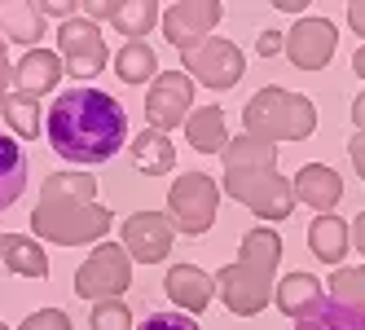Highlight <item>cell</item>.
Here are the masks:
<instances>
[{"label": "cell", "instance_id": "obj_34", "mask_svg": "<svg viewBox=\"0 0 365 330\" xmlns=\"http://www.w3.org/2000/svg\"><path fill=\"white\" fill-rule=\"evenodd\" d=\"M348 27L365 40V0H352V5H348Z\"/></svg>", "mask_w": 365, "mask_h": 330}, {"label": "cell", "instance_id": "obj_39", "mask_svg": "<svg viewBox=\"0 0 365 330\" xmlns=\"http://www.w3.org/2000/svg\"><path fill=\"white\" fill-rule=\"evenodd\" d=\"M352 71H356V75H361V80H365V44H361V48H356V53H352Z\"/></svg>", "mask_w": 365, "mask_h": 330}, {"label": "cell", "instance_id": "obj_10", "mask_svg": "<svg viewBox=\"0 0 365 330\" xmlns=\"http://www.w3.org/2000/svg\"><path fill=\"white\" fill-rule=\"evenodd\" d=\"M194 80L185 71H159V80L145 93V123L154 133L185 128V119L194 115Z\"/></svg>", "mask_w": 365, "mask_h": 330}, {"label": "cell", "instance_id": "obj_30", "mask_svg": "<svg viewBox=\"0 0 365 330\" xmlns=\"http://www.w3.org/2000/svg\"><path fill=\"white\" fill-rule=\"evenodd\" d=\"M18 330H75V326H71V317L62 309H36V313H27L18 321Z\"/></svg>", "mask_w": 365, "mask_h": 330}, {"label": "cell", "instance_id": "obj_8", "mask_svg": "<svg viewBox=\"0 0 365 330\" xmlns=\"http://www.w3.org/2000/svg\"><path fill=\"white\" fill-rule=\"evenodd\" d=\"M180 71H185L194 84L212 88V93H225V88H233L247 75V58H242V48L233 40L207 36V40H198L194 48L180 53Z\"/></svg>", "mask_w": 365, "mask_h": 330}, {"label": "cell", "instance_id": "obj_12", "mask_svg": "<svg viewBox=\"0 0 365 330\" xmlns=\"http://www.w3.org/2000/svg\"><path fill=\"white\" fill-rule=\"evenodd\" d=\"M119 238H123V251L133 256V264H159V260H168L176 230H172L168 212H133L123 220Z\"/></svg>", "mask_w": 365, "mask_h": 330}, {"label": "cell", "instance_id": "obj_1", "mask_svg": "<svg viewBox=\"0 0 365 330\" xmlns=\"http://www.w3.org/2000/svg\"><path fill=\"white\" fill-rule=\"evenodd\" d=\"M123 141H128V110L119 97L101 88H84V84L53 97V106H48V145L58 150V159L75 167H97L115 159Z\"/></svg>", "mask_w": 365, "mask_h": 330}, {"label": "cell", "instance_id": "obj_29", "mask_svg": "<svg viewBox=\"0 0 365 330\" xmlns=\"http://www.w3.org/2000/svg\"><path fill=\"white\" fill-rule=\"evenodd\" d=\"M88 330H133V309L123 299H101L88 313Z\"/></svg>", "mask_w": 365, "mask_h": 330}, {"label": "cell", "instance_id": "obj_26", "mask_svg": "<svg viewBox=\"0 0 365 330\" xmlns=\"http://www.w3.org/2000/svg\"><path fill=\"white\" fill-rule=\"evenodd\" d=\"M133 163L141 176H168L176 167V150H172L168 133H154V128L137 133L133 137Z\"/></svg>", "mask_w": 365, "mask_h": 330}, {"label": "cell", "instance_id": "obj_33", "mask_svg": "<svg viewBox=\"0 0 365 330\" xmlns=\"http://www.w3.org/2000/svg\"><path fill=\"white\" fill-rule=\"evenodd\" d=\"M348 159H352V167L361 172V181H365V133H352V141H348Z\"/></svg>", "mask_w": 365, "mask_h": 330}, {"label": "cell", "instance_id": "obj_2", "mask_svg": "<svg viewBox=\"0 0 365 330\" xmlns=\"http://www.w3.org/2000/svg\"><path fill=\"white\" fill-rule=\"evenodd\" d=\"M115 216L97 202V176L84 167L53 172L40 190V202L31 207V234L58 247H84L110 234Z\"/></svg>", "mask_w": 365, "mask_h": 330}, {"label": "cell", "instance_id": "obj_21", "mask_svg": "<svg viewBox=\"0 0 365 330\" xmlns=\"http://www.w3.org/2000/svg\"><path fill=\"white\" fill-rule=\"evenodd\" d=\"M0 260L18 277H48V251L40 238L27 234H0Z\"/></svg>", "mask_w": 365, "mask_h": 330}, {"label": "cell", "instance_id": "obj_13", "mask_svg": "<svg viewBox=\"0 0 365 330\" xmlns=\"http://www.w3.org/2000/svg\"><path fill=\"white\" fill-rule=\"evenodd\" d=\"M220 18H225V9L216 0H176V5L163 9V36H168V44H176L180 53H185L198 40L216 36Z\"/></svg>", "mask_w": 365, "mask_h": 330}, {"label": "cell", "instance_id": "obj_23", "mask_svg": "<svg viewBox=\"0 0 365 330\" xmlns=\"http://www.w3.org/2000/svg\"><path fill=\"white\" fill-rule=\"evenodd\" d=\"M27 190V155H22L18 137L0 133V212L14 207Z\"/></svg>", "mask_w": 365, "mask_h": 330}, {"label": "cell", "instance_id": "obj_22", "mask_svg": "<svg viewBox=\"0 0 365 330\" xmlns=\"http://www.w3.org/2000/svg\"><path fill=\"white\" fill-rule=\"evenodd\" d=\"M185 137L198 155H225V145H229L225 110L220 106H194V115L185 119Z\"/></svg>", "mask_w": 365, "mask_h": 330}, {"label": "cell", "instance_id": "obj_24", "mask_svg": "<svg viewBox=\"0 0 365 330\" xmlns=\"http://www.w3.org/2000/svg\"><path fill=\"white\" fill-rule=\"evenodd\" d=\"M110 62H115V75L123 84H154V80H159V53H154L145 40L119 44V53Z\"/></svg>", "mask_w": 365, "mask_h": 330}, {"label": "cell", "instance_id": "obj_20", "mask_svg": "<svg viewBox=\"0 0 365 330\" xmlns=\"http://www.w3.org/2000/svg\"><path fill=\"white\" fill-rule=\"evenodd\" d=\"M308 247H312V256H317L322 264H344V256H348V247H352V225L344 220V216H334V212H326V216H317L308 225Z\"/></svg>", "mask_w": 365, "mask_h": 330}, {"label": "cell", "instance_id": "obj_15", "mask_svg": "<svg viewBox=\"0 0 365 330\" xmlns=\"http://www.w3.org/2000/svg\"><path fill=\"white\" fill-rule=\"evenodd\" d=\"M273 304H277V313H286L291 321H308V317H317L326 304H330V295H326V287L312 273L295 269V273H286L282 282H277Z\"/></svg>", "mask_w": 365, "mask_h": 330}, {"label": "cell", "instance_id": "obj_37", "mask_svg": "<svg viewBox=\"0 0 365 330\" xmlns=\"http://www.w3.org/2000/svg\"><path fill=\"white\" fill-rule=\"evenodd\" d=\"M352 247H356L361 256H365V212H361V216L352 220Z\"/></svg>", "mask_w": 365, "mask_h": 330}, {"label": "cell", "instance_id": "obj_19", "mask_svg": "<svg viewBox=\"0 0 365 330\" xmlns=\"http://www.w3.org/2000/svg\"><path fill=\"white\" fill-rule=\"evenodd\" d=\"M44 36V5H31V0H0V40L40 48Z\"/></svg>", "mask_w": 365, "mask_h": 330}, {"label": "cell", "instance_id": "obj_27", "mask_svg": "<svg viewBox=\"0 0 365 330\" xmlns=\"http://www.w3.org/2000/svg\"><path fill=\"white\" fill-rule=\"evenodd\" d=\"M330 304H339V309H365V264H339L330 273Z\"/></svg>", "mask_w": 365, "mask_h": 330}, {"label": "cell", "instance_id": "obj_36", "mask_svg": "<svg viewBox=\"0 0 365 330\" xmlns=\"http://www.w3.org/2000/svg\"><path fill=\"white\" fill-rule=\"evenodd\" d=\"M352 123H356V133H365V88L352 97Z\"/></svg>", "mask_w": 365, "mask_h": 330}, {"label": "cell", "instance_id": "obj_3", "mask_svg": "<svg viewBox=\"0 0 365 330\" xmlns=\"http://www.w3.org/2000/svg\"><path fill=\"white\" fill-rule=\"evenodd\" d=\"M225 194L242 202L259 220H286L295 212V185L277 172V145L251 133L229 137L225 145Z\"/></svg>", "mask_w": 365, "mask_h": 330}, {"label": "cell", "instance_id": "obj_25", "mask_svg": "<svg viewBox=\"0 0 365 330\" xmlns=\"http://www.w3.org/2000/svg\"><path fill=\"white\" fill-rule=\"evenodd\" d=\"M0 115H5V123L14 128L18 141H36V137H44V115H40V101H36V97L9 88L5 97H0Z\"/></svg>", "mask_w": 365, "mask_h": 330}, {"label": "cell", "instance_id": "obj_16", "mask_svg": "<svg viewBox=\"0 0 365 330\" xmlns=\"http://www.w3.org/2000/svg\"><path fill=\"white\" fill-rule=\"evenodd\" d=\"M84 18H106L110 27L128 40H145L154 31V22H163V9L154 0H115V5H84Z\"/></svg>", "mask_w": 365, "mask_h": 330}, {"label": "cell", "instance_id": "obj_11", "mask_svg": "<svg viewBox=\"0 0 365 330\" xmlns=\"http://www.w3.org/2000/svg\"><path fill=\"white\" fill-rule=\"evenodd\" d=\"M339 48V27L330 18H295V27H286L282 53L299 71H322Z\"/></svg>", "mask_w": 365, "mask_h": 330}, {"label": "cell", "instance_id": "obj_7", "mask_svg": "<svg viewBox=\"0 0 365 330\" xmlns=\"http://www.w3.org/2000/svg\"><path fill=\"white\" fill-rule=\"evenodd\" d=\"M133 287V256L123 251V242H97L93 256L75 269V295L80 299H123V291Z\"/></svg>", "mask_w": 365, "mask_h": 330}, {"label": "cell", "instance_id": "obj_28", "mask_svg": "<svg viewBox=\"0 0 365 330\" xmlns=\"http://www.w3.org/2000/svg\"><path fill=\"white\" fill-rule=\"evenodd\" d=\"M295 330H365V309H339V304H326L317 317L295 321Z\"/></svg>", "mask_w": 365, "mask_h": 330}, {"label": "cell", "instance_id": "obj_4", "mask_svg": "<svg viewBox=\"0 0 365 330\" xmlns=\"http://www.w3.org/2000/svg\"><path fill=\"white\" fill-rule=\"evenodd\" d=\"M277 264H282V238L269 225H255L242 234L238 260L225 264L216 277V295L233 317H255L273 304L277 291Z\"/></svg>", "mask_w": 365, "mask_h": 330}, {"label": "cell", "instance_id": "obj_40", "mask_svg": "<svg viewBox=\"0 0 365 330\" xmlns=\"http://www.w3.org/2000/svg\"><path fill=\"white\" fill-rule=\"evenodd\" d=\"M0 330H9V326H5V321H0Z\"/></svg>", "mask_w": 365, "mask_h": 330}, {"label": "cell", "instance_id": "obj_31", "mask_svg": "<svg viewBox=\"0 0 365 330\" xmlns=\"http://www.w3.org/2000/svg\"><path fill=\"white\" fill-rule=\"evenodd\" d=\"M137 330H202L190 313H150Z\"/></svg>", "mask_w": 365, "mask_h": 330}, {"label": "cell", "instance_id": "obj_17", "mask_svg": "<svg viewBox=\"0 0 365 330\" xmlns=\"http://www.w3.org/2000/svg\"><path fill=\"white\" fill-rule=\"evenodd\" d=\"M62 75H66V66L58 58V48H27V53L14 62V88L40 101L48 88H58Z\"/></svg>", "mask_w": 365, "mask_h": 330}, {"label": "cell", "instance_id": "obj_32", "mask_svg": "<svg viewBox=\"0 0 365 330\" xmlns=\"http://www.w3.org/2000/svg\"><path fill=\"white\" fill-rule=\"evenodd\" d=\"M282 44H286V31L264 27V31L255 36V53H259V58H277V53H282Z\"/></svg>", "mask_w": 365, "mask_h": 330}, {"label": "cell", "instance_id": "obj_5", "mask_svg": "<svg viewBox=\"0 0 365 330\" xmlns=\"http://www.w3.org/2000/svg\"><path fill=\"white\" fill-rule=\"evenodd\" d=\"M242 128L259 141H308L317 133V106L312 97L304 93H291L282 84H264L247 106H242Z\"/></svg>", "mask_w": 365, "mask_h": 330}, {"label": "cell", "instance_id": "obj_18", "mask_svg": "<svg viewBox=\"0 0 365 330\" xmlns=\"http://www.w3.org/2000/svg\"><path fill=\"white\" fill-rule=\"evenodd\" d=\"M291 185H295V198L304 202V207H312L317 216L334 212V202L344 198V176H339L330 163H304Z\"/></svg>", "mask_w": 365, "mask_h": 330}, {"label": "cell", "instance_id": "obj_6", "mask_svg": "<svg viewBox=\"0 0 365 330\" xmlns=\"http://www.w3.org/2000/svg\"><path fill=\"white\" fill-rule=\"evenodd\" d=\"M216 212H220V185L207 172H185V176L172 181V190H168V220H172L176 234L202 238L216 225Z\"/></svg>", "mask_w": 365, "mask_h": 330}, {"label": "cell", "instance_id": "obj_14", "mask_svg": "<svg viewBox=\"0 0 365 330\" xmlns=\"http://www.w3.org/2000/svg\"><path fill=\"white\" fill-rule=\"evenodd\" d=\"M163 291H168V299L176 304V313H202L207 304L216 299V277L207 273L202 264H172L168 269V277H163Z\"/></svg>", "mask_w": 365, "mask_h": 330}, {"label": "cell", "instance_id": "obj_9", "mask_svg": "<svg viewBox=\"0 0 365 330\" xmlns=\"http://www.w3.org/2000/svg\"><path fill=\"white\" fill-rule=\"evenodd\" d=\"M58 58H62L66 75H75V80H93V75H101L106 62H110L106 40H101V27L93 18H84V14L66 18L58 27Z\"/></svg>", "mask_w": 365, "mask_h": 330}, {"label": "cell", "instance_id": "obj_38", "mask_svg": "<svg viewBox=\"0 0 365 330\" xmlns=\"http://www.w3.org/2000/svg\"><path fill=\"white\" fill-rule=\"evenodd\" d=\"M273 9H282V14H304V0H277Z\"/></svg>", "mask_w": 365, "mask_h": 330}, {"label": "cell", "instance_id": "obj_35", "mask_svg": "<svg viewBox=\"0 0 365 330\" xmlns=\"http://www.w3.org/2000/svg\"><path fill=\"white\" fill-rule=\"evenodd\" d=\"M9 84H14V66H9V48H5V40H0V97L9 93Z\"/></svg>", "mask_w": 365, "mask_h": 330}]
</instances>
